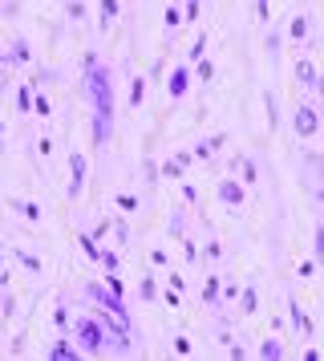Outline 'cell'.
<instances>
[{
    "instance_id": "7a4b0ae2",
    "label": "cell",
    "mask_w": 324,
    "mask_h": 361,
    "mask_svg": "<svg viewBox=\"0 0 324 361\" xmlns=\"http://www.w3.org/2000/svg\"><path fill=\"white\" fill-rule=\"evenodd\" d=\"M81 341V353H89V357H101L106 353V341H110V325L101 321V317H81L77 325H73Z\"/></svg>"
},
{
    "instance_id": "277c9868",
    "label": "cell",
    "mask_w": 324,
    "mask_h": 361,
    "mask_svg": "<svg viewBox=\"0 0 324 361\" xmlns=\"http://www.w3.org/2000/svg\"><path fill=\"white\" fill-rule=\"evenodd\" d=\"M69 171H73V179H69V199H77L81 187H85V154H69Z\"/></svg>"
},
{
    "instance_id": "ba28073f",
    "label": "cell",
    "mask_w": 324,
    "mask_h": 361,
    "mask_svg": "<svg viewBox=\"0 0 324 361\" xmlns=\"http://www.w3.org/2000/svg\"><path fill=\"white\" fill-rule=\"evenodd\" d=\"M49 357H53V361H73V357H81V349H77V345H53V353H49Z\"/></svg>"
},
{
    "instance_id": "7c38bea8",
    "label": "cell",
    "mask_w": 324,
    "mask_h": 361,
    "mask_svg": "<svg viewBox=\"0 0 324 361\" xmlns=\"http://www.w3.org/2000/svg\"><path fill=\"white\" fill-rule=\"evenodd\" d=\"M203 300H207V305H215V300H219V276H211V280H207V288H203Z\"/></svg>"
},
{
    "instance_id": "8fae6325",
    "label": "cell",
    "mask_w": 324,
    "mask_h": 361,
    "mask_svg": "<svg viewBox=\"0 0 324 361\" xmlns=\"http://www.w3.org/2000/svg\"><path fill=\"white\" fill-rule=\"evenodd\" d=\"M94 260H101V268H106V272H118V256H113V252H101V247H97Z\"/></svg>"
},
{
    "instance_id": "ac0fdd59",
    "label": "cell",
    "mask_w": 324,
    "mask_h": 361,
    "mask_svg": "<svg viewBox=\"0 0 324 361\" xmlns=\"http://www.w3.org/2000/svg\"><path fill=\"white\" fill-rule=\"evenodd\" d=\"M178 20H182V13H178V8H170V13H166V25H170V29H178Z\"/></svg>"
},
{
    "instance_id": "2e32d148",
    "label": "cell",
    "mask_w": 324,
    "mask_h": 361,
    "mask_svg": "<svg viewBox=\"0 0 324 361\" xmlns=\"http://www.w3.org/2000/svg\"><path fill=\"white\" fill-rule=\"evenodd\" d=\"M20 212L29 215V219H41V207H37V203H20Z\"/></svg>"
},
{
    "instance_id": "30bf717a",
    "label": "cell",
    "mask_w": 324,
    "mask_h": 361,
    "mask_svg": "<svg viewBox=\"0 0 324 361\" xmlns=\"http://www.w3.org/2000/svg\"><path fill=\"white\" fill-rule=\"evenodd\" d=\"M25 57H29V41H16V45H13V53L4 57V66H13V61H25Z\"/></svg>"
},
{
    "instance_id": "e0dca14e",
    "label": "cell",
    "mask_w": 324,
    "mask_h": 361,
    "mask_svg": "<svg viewBox=\"0 0 324 361\" xmlns=\"http://www.w3.org/2000/svg\"><path fill=\"white\" fill-rule=\"evenodd\" d=\"M211 73H215V69H211V61H199V78H203V82H211Z\"/></svg>"
},
{
    "instance_id": "52a82bcc",
    "label": "cell",
    "mask_w": 324,
    "mask_h": 361,
    "mask_svg": "<svg viewBox=\"0 0 324 361\" xmlns=\"http://www.w3.org/2000/svg\"><path fill=\"white\" fill-rule=\"evenodd\" d=\"M219 199H223V203H231V207H239V203H243V187L235 179L219 183Z\"/></svg>"
},
{
    "instance_id": "9a60e30c",
    "label": "cell",
    "mask_w": 324,
    "mask_h": 361,
    "mask_svg": "<svg viewBox=\"0 0 324 361\" xmlns=\"http://www.w3.org/2000/svg\"><path fill=\"white\" fill-rule=\"evenodd\" d=\"M256 309V288H243V312Z\"/></svg>"
},
{
    "instance_id": "3957f363",
    "label": "cell",
    "mask_w": 324,
    "mask_h": 361,
    "mask_svg": "<svg viewBox=\"0 0 324 361\" xmlns=\"http://www.w3.org/2000/svg\"><path fill=\"white\" fill-rule=\"evenodd\" d=\"M316 126H320L316 106H300V110H296V134H300V138H312V134H316Z\"/></svg>"
},
{
    "instance_id": "6da1fadb",
    "label": "cell",
    "mask_w": 324,
    "mask_h": 361,
    "mask_svg": "<svg viewBox=\"0 0 324 361\" xmlns=\"http://www.w3.org/2000/svg\"><path fill=\"white\" fill-rule=\"evenodd\" d=\"M85 94L94 102V142L106 147L113 138V78L97 57H85Z\"/></svg>"
},
{
    "instance_id": "9c48e42d",
    "label": "cell",
    "mask_w": 324,
    "mask_h": 361,
    "mask_svg": "<svg viewBox=\"0 0 324 361\" xmlns=\"http://www.w3.org/2000/svg\"><path fill=\"white\" fill-rule=\"evenodd\" d=\"M259 357H263V361H280V357H284V345H280V341H263V345H259Z\"/></svg>"
},
{
    "instance_id": "5b68a950",
    "label": "cell",
    "mask_w": 324,
    "mask_h": 361,
    "mask_svg": "<svg viewBox=\"0 0 324 361\" xmlns=\"http://www.w3.org/2000/svg\"><path fill=\"white\" fill-rule=\"evenodd\" d=\"M296 78H300V85H304V90L320 94V73H316V66H312V61H296Z\"/></svg>"
},
{
    "instance_id": "8992f818",
    "label": "cell",
    "mask_w": 324,
    "mask_h": 361,
    "mask_svg": "<svg viewBox=\"0 0 324 361\" xmlns=\"http://www.w3.org/2000/svg\"><path fill=\"white\" fill-rule=\"evenodd\" d=\"M187 85H191V69H187V66H178L175 73H170V82H166L170 98H182V94H187Z\"/></svg>"
},
{
    "instance_id": "5bb4252c",
    "label": "cell",
    "mask_w": 324,
    "mask_h": 361,
    "mask_svg": "<svg viewBox=\"0 0 324 361\" xmlns=\"http://www.w3.org/2000/svg\"><path fill=\"white\" fill-rule=\"evenodd\" d=\"M154 296H158V288H154V280L146 276L142 280V300H154Z\"/></svg>"
},
{
    "instance_id": "4fadbf2b",
    "label": "cell",
    "mask_w": 324,
    "mask_h": 361,
    "mask_svg": "<svg viewBox=\"0 0 324 361\" xmlns=\"http://www.w3.org/2000/svg\"><path fill=\"white\" fill-rule=\"evenodd\" d=\"M118 17V0H101V25H110Z\"/></svg>"
}]
</instances>
